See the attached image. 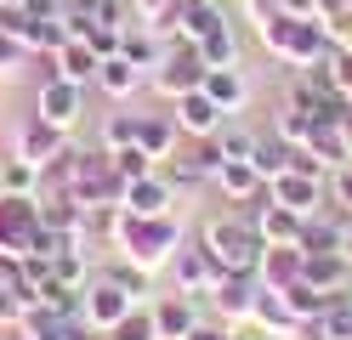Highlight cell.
<instances>
[{
  "label": "cell",
  "mask_w": 352,
  "mask_h": 340,
  "mask_svg": "<svg viewBox=\"0 0 352 340\" xmlns=\"http://www.w3.org/2000/svg\"><path fill=\"white\" fill-rule=\"evenodd\" d=\"M23 63H29V45H23V40H12L6 29H0V74H17Z\"/></svg>",
  "instance_id": "d590c367"
},
{
  "label": "cell",
  "mask_w": 352,
  "mask_h": 340,
  "mask_svg": "<svg viewBox=\"0 0 352 340\" xmlns=\"http://www.w3.org/2000/svg\"><path fill=\"white\" fill-rule=\"evenodd\" d=\"M91 85L102 91L108 102H131V97H137V91L148 85V74H142V68L131 63V57H120V52H108V57L97 63V80H91Z\"/></svg>",
  "instance_id": "e0dca14e"
},
{
  "label": "cell",
  "mask_w": 352,
  "mask_h": 340,
  "mask_svg": "<svg viewBox=\"0 0 352 340\" xmlns=\"http://www.w3.org/2000/svg\"><path fill=\"white\" fill-rule=\"evenodd\" d=\"M188 340H233V329H228V324H193Z\"/></svg>",
  "instance_id": "f35d334b"
},
{
  "label": "cell",
  "mask_w": 352,
  "mask_h": 340,
  "mask_svg": "<svg viewBox=\"0 0 352 340\" xmlns=\"http://www.w3.org/2000/svg\"><path fill=\"white\" fill-rule=\"evenodd\" d=\"M170 113H176V131H182L188 142H193V136H216V131L228 125V113L205 97V85L199 91H182V97L170 102Z\"/></svg>",
  "instance_id": "5bb4252c"
},
{
  "label": "cell",
  "mask_w": 352,
  "mask_h": 340,
  "mask_svg": "<svg viewBox=\"0 0 352 340\" xmlns=\"http://www.w3.org/2000/svg\"><path fill=\"white\" fill-rule=\"evenodd\" d=\"M324 181H329V176L284 170V176H273V181H267V199H273V204H284V210H296V216L307 221V216H318V210H324Z\"/></svg>",
  "instance_id": "30bf717a"
},
{
  "label": "cell",
  "mask_w": 352,
  "mask_h": 340,
  "mask_svg": "<svg viewBox=\"0 0 352 340\" xmlns=\"http://www.w3.org/2000/svg\"><path fill=\"white\" fill-rule=\"evenodd\" d=\"M52 278H57L63 289H85V284H91V256H85V244L63 249V256L52 261Z\"/></svg>",
  "instance_id": "83f0119b"
},
{
  "label": "cell",
  "mask_w": 352,
  "mask_h": 340,
  "mask_svg": "<svg viewBox=\"0 0 352 340\" xmlns=\"http://www.w3.org/2000/svg\"><path fill=\"white\" fill-rule=\"evenodd\" d=\"M153 306V329H160V340H188L193 324H205V312H199V295H160V301H148Z\"/></svg>",
  "instance_id": "9a60e30c"
},
{
  "label": "cell",
  "mask_w": 352,
  "mask_h": 340,
  "mask_svg": "<svg viewBox=\"0 0 352 340\" xmlns=\"http://www.w3.org/2000/svg\"><path fill=\"white\" fill-rule=\"evenodd\" d=\"M108 340H160V329H153V306H131L114 329H108Z\"/></svg>",
  "instance_id": "1f68e13d"
},
{
  "label": "cell",
  "mask_w": 352,
  "mask_h": 340,
  "mask_svg": "<svg viewBox=\"0 0 352 340\" xmlns=\"http://www.w3.org/2000/svg\"><path fill=\"white\" fill-rule=\"evenodd\" d=\"M74 199L85 210H102V204L125 199V176L114 170V153L108 148H80L74 153Z\"/></svg>",
  "instance_id": "5b68a950"
},
{
  "label": "cell",
  "mask_w": 352,
  "mask_h": 340,
  "mask_svg": "<svg viewBox=\"0 0 352 340\" xmlns=\"http://www.w3.org/2000/svg\"><path fill=\"white\" fill-rule=\"evenodd\" d=\"M0 6H29V0H0Z\"/></svg>",
  "instance_id": "ab89813d"
},
{
  "label": "cell",
  "mask_w": 352,
  "mask_h": 340,
  "mask_svg": "<svg viewBox=\"0 0 352 340\" xmlns=\"http://www.w3.org/2000/svg\"><path fill=\"white\" fill-rule=\"evenodd\" d=\"M137 142V108H114L102 120V136H97V148H108V153H120V148H131Z\"/></svg>",
  "instance_id": "f1b7e54d"
},
{
  "label": "cell",
  "mask_w": 352,
  "mask_h": 340,
  "mask_svg": "<svg viewBox=\"0 0 352 340\" xmlns=\"http://www.w3.org/2000/svg\"><path fill=\"white\" fill-rule=\"evenodd\" d=\"M250 165L261 170V181H273V176H284V170L296 165V148L284 142V136H261L256 153H250Z\"/></svg>",
  "instance_id": "4316f807"
},
{
  "label": "cell",
  "mask_w": 352,
  "mask_h": 340,
  "mask_svg": "<svg viewBox=\"0 0 352 340\" xmlns=\"http://www.w3.org/2000/svg\"><path fill=\"white\" fill-rule=\"evenodd\" d=\"M256 295H261V278L256 272H222L210 289V306L228 317V324H245V317L256 312Z\"/></svg>",
  "instance_id": "4fadbf2b"
},
{
  "label": "cell",
  "mask_w": 352,
  "mask_h": 340,
  "mask_svg": "<svg viewBox=\"0 0 352 340\" xmlns=\"http://www.w3.org/2000/svg\"><path fill=\"white\" fill-rule=\"evenodd\" d=\"M29 306H34V284L23 278L17 267H0V329H23V317H29Z\"/></svg>",
  "instance_id": "7402d4cb"
},
{
  "label": "cell",
  "mask_w": 352,
  "mask_h": 340,
  "mask_svg": "<svg viewBox=\"0 0 352 340\" xmlns=\"http://www.w3.org/2000/svg\"><path fill=\"white\" fill-rule=\"evenodd\" d=\"M0 188L6 193H40V165H29L23 153H6L0 159Z\"/></svg>",
  "instance_id": "f546056e"
},
{
  "label": "cell",
  "mask_w": 352,
  "mask_h": 340,
  "mask_svg": "<svg viewBox=\"0 0 352 340\" xmlns=\"http://www.w3.org/2000/svg\"><path fill=\"white\" fill-rule=\"evenodd\" d=\"M346 256L341 249H307V261H301V278L313 284V289H324V295H341V284H346Z\"/></svg>",
  "instance_id": "cb8c5ba5"
},
{
  "label": "cell",
  "mask_w": 352,
  "mask_h": 340,
  "mask_svg": "<svg viewBox=\"0 0 352 340\" xmlns=\"http://www.w3.org/2000/svg\"><path fill=\"white\" fill-rule=\"evenodd\" d=\"M250 324H261L273 340H296V335L307 329V324H301V312H296L290 301H284L278 289H261V295H256V312H250Z\"/></svg>",
  "instance_id": "44dd1931"
},
{
  "label": "cell",
  "mask_w": 352,
  "mask_h": 340,
  "mask_svg": "<svg viewBox=\"0 0 352 340\" xmlns=\"http://www.w3.org/2000/svg\"><path fill=\"white\" fill-rule=\"evenodd\" d=\"M301 261H307L301 244H267V249H261V261H256L261 289H290L301 278Z\"/></svg>",
  "instance_id": "ffe728a7"
},
{
  "label": "cell",
  "mask_w": 352,
  "mask_h": 340,
  "mask_svg": "<svg viewBox=\"0 0 352 340\" xmlns=\"http://www.w3.org/2000/svg\"><path fill=\"white\" fill-rule=\"evenodd\" d=\"M131 306H142V301H137L131 289H120L108 272H91V284L80 289V324H85V329H102V335H108Z\"/></svg>",
  "instance_id": "52a82bcc"
},
{
  "label": "cell",
  "mask_w": 352,
  "mask_h": 340,
  "mask_svg": "<svg viewBox=\"0 0 352 340\" xmlns=\"http://www.w3.org/2000/svg\"><path fill=\"white\" fill-rule=\"evenodd\" d=\"M137 148L148 153V159H165L182 148V131H176V113H160V108H142L137 113Z\"/></svg>",
  "instance_id": "ac0fdd59"
},
{
  "label": "cell",
  "mask_w": 352,
  "mask_h": 340,
  "mask_svg": "<svg viewBox=\"0 0 352 340\" xmlns=\"http://www.w3.org/2000/svg\"><path fill=\"white\" fill-rule=\"evenodd\" d=\"M324 188H329V193H336V199L346 204V210H352V159H346L341 170H329V181H324Z\"/></svg>",
  "instance_id": "74e56055"
},
{
  "label": "cell",
  "mask_w": 352,
  "mask_h": 340,
  "mask_svg": "<svg viewBox=\"0 0 352 340\" xmlns=\"http://www.w3.org/2000/svg\"><path fill=\"white\" fill-rule=\"evenodd\" d=\"M97 45L91 40H69V45H63V52H57V74L63 80H74V85H91L97 80Z\"/></svg>",
  "instance_id": "484cf974"
},
{
  "label": "cell",
  "mask_w": 352,
  "mask_h": 340,
  "mask_svg": "<svg viewBox=\"0 0 352 340\" xmlns=\"http://www.w3.org/2000/svg\"><path fill=\"white\" fill-rule=\"evenodd\" d=\"M165 12H170V0H131V17H137V23H153V29L165 23Z\"/></svg>",
  "instance_id": "8d00e7d4"
},
{
  "label": "cell",
  "mask_w": 352,
  "mask_h": 340,
  "mask_svg": "<svg viewBox=\"0 0 352 340\" xmlns=\"http://www.w3.org/2000/svg\"><path fill=\"white\" fill-rule=\"evenodd\" d=\"M216 261H222L228 272H256V261H261V233H256V216H245V210H228V216H210L205 221V238H199Z\"/></svg>",
  "instance_id": "3957f363"
},
{
  "label": "cell",
  "mask_w": 352,
  "mask_h": 340,
  "mask_svg": "<svg viewBox=\"0 0 352 340\" xmlns=\"http://www.w3.org/2000/svg\"><path fill=\"white\" fill-rule=\"evenodd\" d=\"M114 249H120V261H131V267H142V272H165L170 267V256L188 244V227H182V216H131V210H120V221H114Z\"/></svg>",
  "instance_id": "6da1fadb"
},
{
  "label": "cell",
  "mask_w": 352,
  "mask_h": 340,
  "mask_svg": "<svg viewBox=\"0 0 352 340\" xmlns=\"http://www.w3.org/2000/svg\"><path fill=\"white\" fill-rule=\"evenodd\" d=\"M256 40L267 45L278 63H296V68H313V63H324L329 52H336V40H329V29L318 17H290V12L261 17L256 23Z\"/></svg>",
  "instance_id": "7a4b0ae2"
},
{
  "label": "cell",
  "mask_w": 352,
  "mask_h": 340,
  "mask_svg": "<svg viewBox=\"0 0 352 340\" xmlns=\"http://www.w3.org/2000/svg\"><path fill=\"white\" fill-rule=\"evenodd\" d=\"M148 85L160 91L165 102H176L182 91H199V85H205V57H199V45H193V40H170L165 57H160V68L148 74Z\"/></svg>",
  "instance_id": "8992f818"
},
{
  "label": "cell",
  "mask_w": 352,
  "mask_h": 340,
  "mask_svg": "<svg viewBox=\"0 0 352 340\" xmlns=\"http://www.w3.org/2000/svg\"><path fill=\"white\" fill-rule=\"evenodd\" d=\"M307 335H318V340H352V295H329L324 312L307 324Z\"/></svg>",
  "instance_id": "d4e9b609"
},
{
  "label": "cell",
  "mask_w": 352,
  "mask_h": 340,
  "mask_svg": "<svg viewBox=\"0 0 352 340\" xmlns=\"http://www.w3.org/2000/svg\"><path fill=\"white\" fill-rule=\"evenodd\" d=\"M40 193H6L0 188V267H17L40 238Z\"/></svg>",
  "instance_id": "277c9868"
},
{
  "label": "cell",
  "mask_w": 352,
  "mask_h": 340,
  "mask_svg": "<svg viewBox=\"0 0 352 340\" xmlns=\"http://www.w3.org/2000/svg\"><path fill=\"white\" fill-rule=\"evenodd\" d=\"M216 142H222V159H250L261 136L245 131V125H222V131H216Z\"/></svg>",
  "instance_id": "d6a6232c"
},
{
  "label": "cell",
  "mask_w": 352,
  "mask_h": 340,
  "mask_svg": "<svg viewBox=\"0 0 352 340\" xmlns=\"http://www.w3.org/2000/svg\"><path fill=\"white\" fill-rule=\"evenodd\" d=\"M210 181L222 188V199L233 204V210H256V204L267 199V181H261V170L250 165V159H222V170H216Z\"/></svg>",
  "instance_id": "8fae6325"
},
{
  "label": "cell",
  "mask_w": 352,
  "mask_h": 340,
  "mask_svg": "<svg viewBox=\"0 0 352 340\" xmlns=\"http://www.w3.org/2000/svg\"><path fill=\"white\" fill-rule=\"evenodd\" d=\"M114 170H120L125 181H137V176H148V170H160V159H148L137 142H131V148H120V153H114Z\"/></svg>",
  "instance_id": "836d02e7"
},
{
  "label": "cell",
  "mask_w": 352,
  "mask_h": 340,
  "mask_svg": "<svg viewBox=\"0 0 352 340\" xmlns=\"http://www.w3.org/2000/svg\"><path fill=\"white\" fill-rule=\"evenodd\" d=\"M205 97L216 102V108H222L228 113V120H233V113H245L250 108V80H245V68H205Z\"/></svg>",
  "instance_id": "d6986e66"
},
{
  "label": "cell",
  "mask_w": 352,
  "mask_h": 340,
  "mask_svg": "<svg viewBox=\"0 0 352 340\" xmlns=\"http://www.w3.org/2000/svg\"><path fill=\"white\" fill-rule=\"evenodd\" d=\"M63 148H69V131L46 125L40 113H34V120H23V125H17V142H12V153H23L29 165H40V170H46V165H52V159H57Z\"/></svg>",
  "instance_id": "2e32d148"
},
{
  "label": "cell",
  "mask_w": 352,
  "mask_h": 340,
  "mask_svg": "<svg viewBox=\"0 0 352 340\" xmlns=\"http://www.w3.org/2000/svg\"><path fill=\"white\" fill-rule=\"evenodd\" d=\"M199 57H205V68H233L239 63V29L228 23V29H216L210 40H199Z\"/></svg>",
  "instance_id": "4dcf8cb0"
},
{
  "label": "cell",
  "mask_w": 352,
  "mask_h": 340,
  "mask_svg": "<svg viewBox=\"0 0 352 340\" xmlns=\"http://www.w3.org/2000/svg\"><path fill=\"white\" fill-rule=\"evenodd\" d=\"M165 272H170V284L182 289V295H210V289H216V278H222L228 267L216 261L205 244H182V249L170 256V267H165Z\"/></svg>",
  "instance_id": "9c48e42d"
},
{
  "label": "cell",
  "mask_w": 352,
  "mask_h": 340,
  "mask_svg": "<svg viewBox=\"0 0 352 340\" xmlns=\"http://www.w3.org/2000/svg\"><path fill=\"white\" fill-rule=\"evenodd\" d=\"M0 29H6L12 40L34 45V12H29V6H0Z\"/></svg>",
  "instance_id": "e575fe53"
},
{
  "label": "cell",
  "mask_w": 352,
  "mask_h": 340,
  "mask_svg": "<svg viewBox=\"0 0 352 340\" xmlns=\"http://www.w3.org/2000/svg\"><path fill=\"white\" fill-rule=\"evenodd\" d=\"M245 216H256V233H261V244H301V216L296 210H284V204H273V199H261L256 210H245Z\"/></svg>",
  "instance_id": "603a6c76"
},
{
  "label": "cell",
  "mask_w": 352,
  "mask_h": 340,
  "mask_svg": "<svg viewBox=\"0 0 352 340\" xmlns=\"http://www.w3.org/2000/svg\"><path fill=\"white\" fill-rule=\"evenodd\" d=\"M120 210H131V216H170V210H176L170 176H165V170H148V176H137V181H125Z\"/></svg>",
  "instance_id": "7c38bea8"
},
{
  "label": "cell",
  "mask_w": 352,
  "mask_h": 340,
  "mask_svg": "<svg viewBox=\"0 0 352 340\" xmlns=\"http://www.w3.org/2000/svg\"><path fill=\"white\" fill-rule=\"evenodd\" d=\"M34 113H40L46 125H57V131H74L80 113H85V85L63 80V74L40 80V91H34Z\"/></svg>",
  "instance_id": "ba28073f"
}]
</instances>
